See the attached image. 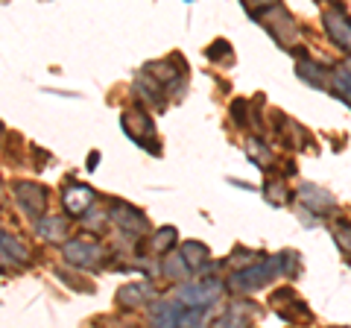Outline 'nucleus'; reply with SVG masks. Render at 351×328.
Returning <instances> with one entry per match:
<instances>
[{
  "mask_svg": "<svg viewBox=\"0 0 351 328\" xmlns=\"http://www.w3.org/2000/svg\"><path fill=\"white\" fill-rule=\"evenodd\" d=\"M62 205L68 209V214L85 217L94 205V191L88 188V185H71V188L62 194Z\"/></svg>",
  "mask_w": 351,
  "mask_h": 328,
  "instance_id": "1a4fd4ad",
  "label": "nucleus"
},
{
  "mask_svg": "<svg viewBox=\"0 0 351 328\" xmlns=\"http://www.w3.org/2000/svg\"><path fill=\"white\" fill-rule=\"evenodd\" d=\"M322 24H325V30H328V36H331L334 45L351 56V21L346 18L343 9L339 6L328 9V12L322 15Z\"/></svg>",
  "mask_w": 351,
  "mask_h": 328,
  "instance_id": "0eeeda50",
  "label": "nucleus"
},
{
  "mask_svg": "<svg viewBox=\"0 0 351 328\" xmlns=\"http://www.w3.org/2000/svg\"><path fill=\"white\" fill-rule=\"evenodd\" d=\"M173 65H176V59H164V62H149L147 68H144V73H149L152 80H156V82L161 85L164 91H173V89H176V80H179V82H184V73H179V71L173 68Z\"/></svg>",
  "mask_w": 351,
  "mask_h": 328,
  "instance_id": "9b49d317",
  "label": "nucleus"
},
{
  "mask_svg": "<svg viewBox=\"0 0 351 328\" xmlns=\"http://www.w3.org/2000/svg\"><path fill=\"white\" fill-rule=\"evenodd\" d=\"M36 232L38 237L44 240H64V235H68V223L62 220V217H53V214H44L41 220H36Z\"/></svg>",
  "mask_w": 351,
  "mask_h": 328,
  "instance_id": "2eb2a0df",
  "label": "nucleus"
},
{
  "mask_svg": "<svg viewBox=\"0 0 351 328\" xmlns=\"http://www.w3.org/2000/svg\"><path fill=\"white\" fill-rule=\"evenodd\" d=\"M299 80L307 82V85H313V89H325L328 80H331V73H328L322 65H316L313 59L302 56L299 59Z\"/></svg>",
  "mask_w": 351,
  "mask_h": 328,
  "instance_id": "ddd939ff",
  "label": "nucleus"
},
{
  "mask_svg": "<svg viewBox=\"0 0 351 328\" xmlns=\"http://www.w3.org/2000/svg\"><path fill=\"white\" fill-rule=\"evenodd\" d=\"M331 80H334L337 94L343 97V103H348V106H351V68H346V65H339V68H334Z\"/></svg>",
  "mask_w": 351,
  "mask_h": 328,
  "instance_id": "aec40b11",
  "label": "nucleus"
},
{
  "mask_svg": "<svg viewBox=\"0 0 351 328\" xmlns=\"http://www.w3.org/2000/svg\"><path fill=\"white\" fill-rule=\"evenodd\" d=\"M97 161H100V152H91L88 156V170H97Z\"/></svg>",
  "mask_w": 351,
  "mask_h": 328,
  "instance_id": "393cba45",
  "label": "nucleus"
},
{
  "mask_svg": "<svg viewBox=\"0 0 351 328\" xmlns=\"http://www.w3.org/2000/svg\"><path fill=\"white\" fill-rule=\"evenodd\" d=\"M62 255L76 270H97L100 267V261H103V246L100 244H88V240L76 237V240H64Z\"/></svg>",
  "mask_w": 351,
  "mask_h": 328,
  "instance_id": "7ed1b4c3",
  "label": "nucleus"
},
{
  "mask_svg": "<svg viewBox=\"0 0 351 328\" xmlns=\"http://www.w3.org/2000/svg\"><path fill=\"white\" fill-rule=\"evenodd\" d=\"M263 196H267L269 205H276V209H284V205L293 200V191L287 188V182H284V179H269L267 188H263Z\"/></svg>",
  "mask_w": 351,
  "mask_h": 328,
  "instance_id": "dca6fc26",
  "label": "nucleus"
},
{
  "mask_svg": "<svg viewBox=\"0 0 351 328\" xmlns=\"http://www.w3.org/2000/svg\"><path fill=\"white\" fill-rule=\"evenodd\" d=\"M15 200L21 211L29 214L32 220H41L44 211H47V191L36 182H15Z\"/></svg>",
  "mask_w": 351,
  "mask_h": 328,
  "instance_id": "423d86ee",
  "label": "nucleus"
},
{
  "mask_svg": "<svg viewBox=\"0 0 351 328\" xmlns=\"http://www.w3.org/2000/svg\"><path fill=\"white\" fill-rule=\"evenodd\" d=\"M281 272V258H263L258 264H249L246 270H237L228 276V284L240 293H252V290H261L263 284H269Z\"/></svg>",
  "mask_w": 351,
  "mask_h": 328,
  "instance_id": "f257e3e1",
  "label": "nucleus"
},
{
  "mask_svg": "<svg viewBox=\"0 0 351 328\" xmlns=\"http://www.w3.org/2000/svg\"><path fill=\"white\" fill-rule=\"evenodd\" d=\"M108 217H112V223H117L120 232L129 235V237H138L149 229L144 214H141L138 209H132V205H126V202H120V200L108 202Z\"/></svg>",
  "mask_w": 351,
  "mask_h": 328,
  "instance_id": "39448f33",
  "label": "nucleus"
},
{
  "mask_svg": "<svg viewBox=\"0 0 351 328\" xmlns=\"http://www.w3.org/2000/svg\"><path fill=\"white\" fill-rule=\"evenodd\" d=\"M337 246L351 255V223H339L337 226Z\"/></svg>",
  "mask_w": 351,
  "mask_h": 328,
  "instance_id": "5701e85b",
  "label": "nucleus"
},
{
  "mask_svg": "<svg viewBox=\"0 0 351 328\" xmlns=\"http://www.w3.org/2000/svg\"><path fill=\"white\" fill-rule=\"evenodd\" d=\"M161 272H164V279H173V281H184L191 276V267H188V261H184L182 255H167V261L161 264Z\"/></svg>",
  "mask_w": 351,
  "mask_h": 328,
  "instance_id": "a211bd4d",
  "label": "nucleus"
},
{
  "mask_svg": "<svg viewBox=\"0 0 351 328\" xmlns=\"http://www.w3.org/2000/svg\"><path fill=\"white\" fill-rule=\"evenodd\" d=\"M123 132L135 141V144H141L144 150L156 152L158 156V147H156V135H152V120L147 112H141V108H129V112L123 115Z\"/></svg>",
  "mask_w": 351,
  "mask_h": 328,
  "instance_id": "20e7f679",
  "label": "nucleus"
},
{
  "mask_svg": "<svg viewBox=\"0 0 351 328\" xmlns=\"http://www.w3.org/2000/svg\"><path fill=\"white\" fill-rule=\"evenodd\" d=\"M299 202L304 205V211H316V214H328V211H334V194H328L325 188H316V185L311 182H304L302 188H299Z\"/></svg>",
  "mask_w": 351,
  "mask_h": 328,
  "instance_id": "6e6552de",
  "label": "nucleus"
},
{
  "mask_svg": "<svg viewBox=\"0 0 351 328\" xmlns=\"http://www.w3.org/2000/svg\"><path fill=\"white\" fill-rule=\"evenodd\" d=\"M176 237H179V232H176L173 226H161L156 235H152V249L161 255H167L170 253V246L176 244Z\"/></svg>",
  "mask_w": 351,
  "mask_h": 328,
  "instance_id": "4be33fe9",
  "label": "nucleus"
},
{
  "mask_svg": "<svg viewBox=\"0 0 351 328\" xmlns=\"http://www.w3.org/2000/svg\"><path fill=\"white\" fill-rule=\"evenodd\" d=\"M232 117H234V124H246V117H249L246 100H234V103H232Z\"/></svg>",
  "mask_w": 351,
  "mask_h": 328,
  "instance_id": "b1692460",
  "label": "nucleus"
},
{
  "mask_svg": "<svg viewBox=\"0 0 351 328\" xmlns=\"http://www.w3.org/2000/svg\"><path fill=\"white\" fill-rule=\"evenodd\" d=\"M0 249H3V264H12V261L15 264H27L29 261V249L9 232L0 235Z\"/></svg>",
  "mask_w": 351,
  "mask_h": 328,
  "instance_id": "4468645a",
  "label": "nucleus"
},
{
  "mask_svg": "<svg viewBox=\"0 0 351 328\" xmlns=\"http://www.w3.org/2000/svg\"><path fill=\"white\" fill-rule=\"evenodd\" d=\"M243 150H246V156L258 164L261 170H269V164H272V156H269V147L263 144V141H258V138H249L246 144H243Z\"/></svg>",
  "mask_w": 351,
  "mask_h": 328,
  "instance_id": "6ab92c4d",
  "label": "nucleus"
},
{
  "mask_svg": "<svg viewBox=\"0 0 351 328\" xmlns=\"http://www.w3.org/2000/svg\"><path fill=\"white\" fill-rule=\"evenodd\" d=\"M135 94H138L144 103L156 106L158 112H161L164 106H167V100H164V97H167V91H164L149 73H138V80H135Z\"/></svg>",
  "mask_w": 351,
  "mask_h": 328,
  "instance_id": "f8f14e48",
  "label": "nucleus"
},
{
  "mask_svg": "<svg viewBox=\"0 0 351 328\" xmlns=\"http://www.w3.org/2000/svg\"><path fill=\"white\" fill-rule=\"evenodd\" d=\"M152 299H156V290H152V284H147V281L123 284V288L117 290V302L123 305V308H144Z\"/></svg>",
  "mask_w": 351,
  "mask_h": 328,
  "instance_id": "9d476101",
  "label": "nucleus"
},
{
  "mask_svg": "<svg viewBox=\"0 0 351 328\" xmlns=\"http://www.w3.org/2000/svg\"><path fill=\"white\" fill-rule=\"evenodd\" d=\"M214 328H249V320H246V314L240 311V305H232V308L214 323Z\"/></svg>",
  "mask_w": 351,
  "mask_h": 328,
  "instance_id": "412c9836",
  "label": "nucleus"
},
{
  "mask_svg": "<svg viewBox=\"0 0 351 328\" xmlns=\"http://www.w3.org/2000/svg\"><path fill=\"white\" fill-rule=\"evenodd\" d=\"M179 255L188 261V267L196 270V272H199V270L208 264V249H205V244H196V240H188V244H182Z\"/></svg>",
  "mask_w": 351,
  "mask_h": 328,
  "instance_id": "f3484780",
  "label": "nucleus"
},
{
  "mask_svg": "<svg viewBox=\"0 0 351 328\" xmlns=\"http://www.w3.org/2000/svg\"><path fill=\"white\" fill-rule=\"evenodd\" d=\"M223 296V284L217 279L211 281H196V284H182L176 290V302L188 305V308H211L217 305V299Z\"/></svg>",
  "mask_w": 351,
  "mask_h": 328,
  "instance_id": "f03ea898",
  "label": "nucleus"
}]
</instances>
